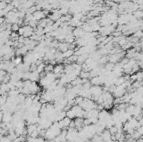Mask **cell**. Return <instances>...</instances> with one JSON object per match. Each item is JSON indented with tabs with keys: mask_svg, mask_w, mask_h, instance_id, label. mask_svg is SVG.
I'll return each mask as SVG.
<instances>
[{
	"mask_svg": "<svg viewBox=\"0 0 143 142\" xmlns=\"http://www.w3.org/2000/svg\"><path fill=\"white\" fill-rule=\"evenodd\" d=\"M136 52L135 48H131V49H129L126 52V58L127 59H134V56H135V54Z\"/></svg>",
	"mask_w": 143,
	"mask_h": 142,
	"instance_id": "obj_4",
	"label": "cell"
},
{
	"mask_svg": "<svg viewBox=\"0 0 143 142\" xmlns=\"http://www.w3.org/2000/svg\"><path fill=\"white\" fill-rule=\"evenodd\" d=\"M40 75L37 72V71H33L30 72V77H29V80L32 81V82H36L39 79Z\"/></svg>",
	"mask_w": 143,
	"mask_h": 142,
	"instance_id": "obj_2",
	"label": "cell"
},
{
	"mask_svg": "<svg viewBox=\"0 0 143 142\" xmlns=\"http://www.w3.org/2000/svg\"><path fill=\"white\" fill-rule=\"evenodd\" d=\"M33 17H34V19H35L36 21H38V20H41V19H44L45 15L44 14L43 11H41V10H37V11H35V13L33 14Z\"/></svg>",
	"mask_w": 143,
	"mask_h": 142,
	"instance_id": "obj_1",
	"label": "cell"
},
{
	"mask_svg": "<svg viewBox=\"0 0 143 142\" xmlns=\"http://www.w3.org/2000/svg\"><path fill=\"white\" fill-rule=\"evenodd\" d=\"M6 6H7V3H6L5 0H3V1L1 0V1H0V10L4 9Z\"/></svg>",
	"mask_w": 143,
	"mask_h": 142,
	"instance_id": "obj_9",
	"label": "cell"
},
{
	"mask_svg": "<svg viewBox=\"0 0 143 142\" xmlns=\"http://www.w3.org/2000/svg\"><path fill=\"white\" fill-rule=\"evenodd\" d=\"M53 71H54V74L56 75V76H57L59 74L64 72V66L62 65V64H57L55 67H54Z\"/></svg>",
	"mask_w": 143,
	"mask_h": 142,
	"instance_id": "obj_3",
	"label": "cell"
},
{
	"mask_svg": "<svg viewBox=\"0 0 143 142\" xmlns=\"http://www.w3.org/2000/svg\"><path fill=\"white\" fill-rule=\"evenodd\" d=\"M105 1H106V0H105Z\"/></svg>",
	"mask_w": 143,
	"mask_h": 142,
	"instance_id": "obj_10",
	"label": "cell"
},
{
	"mask_svg": "<svg viewBox=\"0 0 143 142\" xmlns=\"http://www.w3.org/2000/svg\"><path fill=\"white\" fill-rule=\"evenodd\" d=\"M58 49H59L60 51L63 52H65L66 50L69 49V44L67 43H64V44H58Z\"/></svg>",
	"mask_w": 143,
	"mask_h": 142,
	"instance_id": "obj_6",
	"label": "cell"
},
{
	"mask_svg": "<svg viewBox=\"0 0 143 142\" xmlns=\"http://www.w3.org/2000/svg\"><path fill=\"white\" fill-rule=\"evenodd\" d=\"M19 28H20V26H19L18 23H13L11 26V30L13 31V32H18Z\"/></svg>",
	"mask_w": 143,
	"mask_h": 142,
	"instance_id": "obj_7",
	"label": "cell"
},
{
	"mask_svg": "<svg viewBox=\"0 0 143 142\" xmlns=\"http://www.w3.org/2000/svg\"><path fill=\"white\" fill-rule=\"evenodd\" d=\"M133 36L136 37V38H139V39H141V37H142V32H141V29H140V30L135 31Z\"/></svg>",
	"mask_w": 143,
	"mask_h": 142,
	"instance_id": "obj_8",
	"label": "cell"
},
{
	"mask_svg": "<svg viewBox=\"0 0 143 142\" xmlns=\"http://www.w3.org/2000/svg\"><path fill=\"white\" fill-rule=\"evenodd\" d=\"M74 49H69L68 50H66L65 52H63L62 53V55H63V58L64 59H67V58L70 57V56L74 55Z\"/></svg>",
	"mask_w": 143,
	"mask_h": 142,
	"instance_id": "obj_5",
	"label": "cell"
}]
</instances>
